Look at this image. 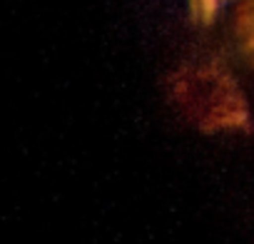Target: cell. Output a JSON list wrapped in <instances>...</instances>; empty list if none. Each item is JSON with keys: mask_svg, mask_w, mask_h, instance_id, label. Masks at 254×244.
I'll return each instance as SVG.
<instances>
[{"mask_svg": "<svg viewBox=\"0 0 254 244\" xmlns=\"http://www.w3.org/2000/svg\"><path fill=\"white\" fill-rule=\"evenodd\" d=\"M222 48L254 102V0H229L222 15Z\"/></svg>", "mask_w": 254, "mask_h": 244, "instance_id": "7a4b0ae2", "label": "cell"}, {"mask_svg": "<svg viewBox=\"0 0 254 244\" xmlns=\"http://www.w3.org/2000/svg\"><path fill=\"white\" fill-rule=\"evenodd\" d=\"M172 95L182 112L207 132L249 127L254 102L227 50L185 65L177 72Z\"/></svg>", "mask_w": 254, "mask_h": 244, "instance_id": "6da1fadb", "label": "cell"}]
</instances>
